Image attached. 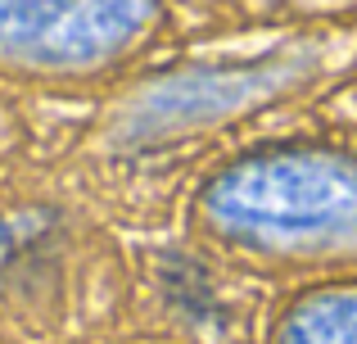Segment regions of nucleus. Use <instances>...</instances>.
Masks as SVG:
<instances>
[{"label":"nucleus","mask_w":357,"mask_h":344,"mask_svg":"<svg viewBox=\"0 0 357 344\" xmlns=\"http://www.w3.org/2000/svg\"><path fill=\"white\" fill-rule=\"evenodd\" d=\"M54 267V231L41 218L0 213V285H36Z\"/></svg>","instance_id":"f257e3e1"},{"label":"nucleus","mask_w":357,"mask_h":344,"mask_svg":"<svg viewBox=\"0 0 357 344\" xmlns=\"http://www.w3.org/2000/svg\"><path fill=\"white\" fill-rule=\"evenodd\" d=\"M163 294L195 322V327H213V322L227 327V304H222V294L213 290V281L199 272V267H190V263L176 267L172 263L163 272Z\"/></svg>","instance_id":"f03ea898"}]
</instances>
